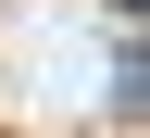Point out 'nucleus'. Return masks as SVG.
Wrapping results in <instances>:
<instances>
[{
  "mask_svg": "<svg viewBox=\"0 0 150 138\" xmlns=\"http://www.w3.org/2000/svg\"><path fill=\"white\" fill-rule=\"evenodd\" d=\"M125 13H150V0H125Z\"/></svg>",
  "mask_w": 150,
  "mask_h": 138,
  "instance_id": "nucleus-1",
  "label": "nucleus"
}]
</instances>
